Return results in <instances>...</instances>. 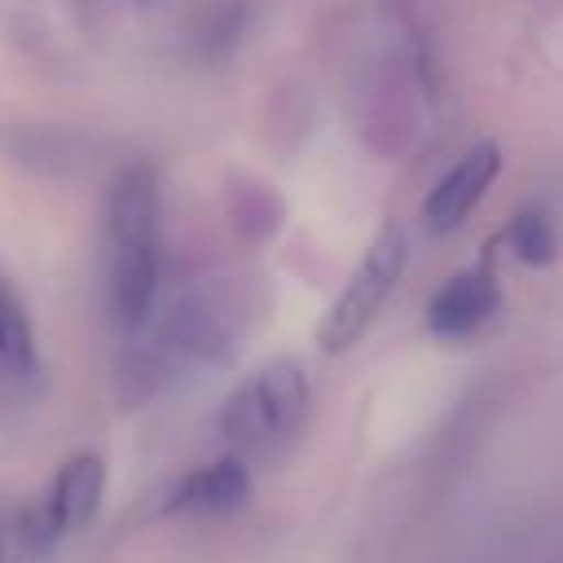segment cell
Returning <instances> with one entry per match:
<instances>
[{
    "label": "cell",
    "instance_id": "cell-1",
    "mask_svg": "<svg viewBox=\"0 0 563 563\" xmlns=\"http://www.w3.org/2000/svg\"><path fill=\"white\" fill-rule=\"evenodd\" d=\"M104 251L112 313L124 329H140L163 278V189L151 166H124L112 178L104 201Z\"/></svg>",
    "mask_w": 563,
    "mask_h": 563
},
{
    "label": "cell",
    "instance_id": "cell-2",
    "mask_svg": "<svg viewBox=\"0 0 563 563\" xmlns=\"http://www.w3.org/2000/svg\"><path fill=\"white\" fill-rule=\"evenodd\" d=\"M309 413V378L294 360H274L263 371L235 386L224 401L220 429L224 437L240 440L243 448H266L290 440L306 424Z\"/></svg>",
    "mask_w": 563,
    "mask_h": 563
},
{
    "label": "cell",
    "instance_id": "cell-3",
    "mask_svg": "<svg viewBox=\"0 0 563 563\" xmlns=\"http://www.w3.org/2000/svg\"><path fill=\"white\" fill-rule=\"evenodd\" d=\"M401 271H406V235L390 228V232H383L371 243V251L360 258V266L347 278L344 294L329 306L321 329H317V344L324 352H347L367 332V324L375 321L383 301L390 298Z\"/></svg>",
    "mask_w": 563,
    "mask_h": 563
},
{
    "label": "cell",
    "instance_id": "cell-4",
    "mask_svg": "<svg viewBox=\"0 0 563 563\" xmlns=\"http://www.w3.org/2000/svg\"><path fill=\"white\" fill-rule=\"evenodd\" d=\"M104 498V460L101 455H74L58 467L40 514H35V537L40 540H63L78 532L81 525L93 521L97 506Z\"/></svg>",
    "mask_w": 563,
    "mask_h": 563
},
{
    "label": "cell",
    "instance_id": "cell-5",
    "mask_svg": "<svg viewBox=\"0 0 563 563\" xmlns=\"http://www.w3.org/2000/svg\"><path fill=\"white\" fill-rule=\"evenodd\" d=\"M501 155L494 143H478L475 151L460 158L444 178L437 181V189L424 201V220L437 232H452L467 220V212L483 201V194L490 189V181L498 178Z\"/></svg>",
    "mask_w": 563,
    "mask_h": 563
},
{
    "label": "cell",
    "instance_id": "cell-6",
    "mask_svg": "<svg viewBox=\"0 0 563 563\" xmlns=\"http://www.w3.org/2000/svg\"><path fill=\"white\" fill-rule=\"evenodd\" d=\"M498 309V290H494L490 274L463 271L448 278L429 301V329L437 336H467L486 317Z\"/></svg>",
    "mask_w": 563,
    "mask_h": 563
},
{
    "label": "cell",
    "instance_id": "cell-7",
    "mask_svg": "<svg viewBox=\"0 0 563 563\" xmlns=\"http://www.w3.org/2000/svg\"><path fill=\"white\" fill-rule=\"evenodd\" d=\"M251 494L247 463L240 460H220L209 467H197L194 475L181 478L174 490L170 509L174 514H228V509L243 506Z\"/></svg>",
    "mask_w": 563,
    "mask_h": 563
},
{
    "label": "cell",
    "instance_id": "cell-8",
    "mask_svg": "<svg viewBox=\"0 0 563 563\" xmlns=\"http://www.w3.org/2000/svg\"><path fill=\"white\" fill-rule=\"evenodd\" d=\"M0 363L12 375H32L40 367V352H35V329L27 317L24 301L0 286Z\"/></svg>",
    "mask_w": 563,
    "mask_h": 563
},
{
    "label": "cell",
    "instance_id": "cell-9",
    "mask_svg": "<svg viewBox=\"0 0 563 563\" xmlns=\"http://www.w3.org/2000/svg\"><path fill=\"white\" fill-rule=\"evenodd\" d=\"M509 240H514L517 255H521L525 263H548L552 251H555V235L540 212H521V217L514 220Z\"/></svg>",
    "mask_w": 563,
    "mask_h": 563
},
{
    "label": "cell",
    "instance_id": "cell-10",
    "mask_svg": "<svg viewBox=\"0 0 563 563\" xmlns=\"http://www.w3.org/2000/svg\"><path fill=\"white\" fill-rule=\"evenodd\" d=\"M140 9H155V4H163V0H135Z\"/></svg>",
    "mask_w": 563,
    "mask_h": 563
}]
</instances>
